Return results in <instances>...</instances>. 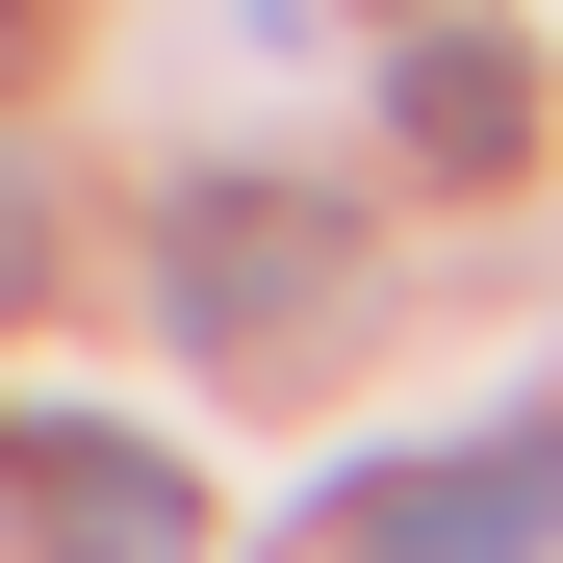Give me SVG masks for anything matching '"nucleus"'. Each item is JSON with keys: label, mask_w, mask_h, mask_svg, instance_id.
Listing matches in <instances>:
<instances>
[{"label": "nucleus", "mask_w": 563, "mask_h": 563, "mask_svg": "<svg viewBox=\"0 0 563 563\" xmlns=\"http://www.w3.org/2000/svg\"><path fill=\"white\" fill-rule=\"evenodd\" d=\"M26 282H52V179L0 154V308H26Z\"/></svg>", "instance_id": "obj_5"}, {"label": "nucleus", "mask_w": 563, "mask_h": 563, "mask_svg": "<svg viewBox=\"0 0 563 563\" xmlns=\"http://www.w3.org/2000/svg\"><path fill=\"white\" fill-rule=\"evenodd\" d=\"M385 129H410L435 179H512V154H538V77L461 26V0H410V52H385Z\"/></svg>", "instance_id": "obj_4"}, {"label": "nucleus", "mask_w": 563, "mask_h": 563, "mask_svg": "<svg viewBox=\"0 0 563 563\" xmlns=\"http://www.w3.org/2000/svg\"><path fill=\"white\" fill-rule=\"evenodd\" d=\"M0 512H26L52 563H206V487H179L154 435H103V410H52V435H0Z\"/></svg>", "instance_id": "obj_2"}, {"label": "nucleus", "mask_w": 563, "mask_h": 563, "mask_svg": "<svg viewBox=\"0 0 563 563\" xmlns=\"http://www.w3.org/2000/svg\"><path fill=\"white\" fill-rule=\"evenodd\" d=\"M333 308H358V256H333L308 179H206V206H179V333L282 358V333H333Z\"/></svg>", "instance_id": "obj_1"}, {"label": "nucleus", "mask_w": 563, "mask_h": 563, "mask_svg": "<svg viewBox=\"0 0 563 563\" xmlns=\"http://www.w3.org/2000/svg\"><path fill=\"white\" fill-rule=\"evenodd\" d=\"M358 563H563V435H461L410 487H358Z\"/></svg>", "instance_id": "obj_3"}]
</instances>
